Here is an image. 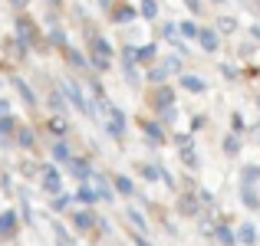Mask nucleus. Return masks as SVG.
Listing matches in <instances>:
<instances>
[{"instance_id": "obj_1", "label": "nucleus", "mask_w": 260, "mask_h": 246, "mask_svg": "<svg viewBox=\"0 0 260 246\" xmlns=\"http://www.w3.org/2000/svg\"><path fill=\"white\" fill-rule=\"evenodd\" d=\"M198 43H201L204 53H214L217 50V33L214 30H198Z\"/></svg>"}, {"instance_id": "obj_2", "label": "nucleus", "mask_w": 260, "mask_h": 246, "mask_svg": "<svg viewBox=\"0 0 260 246\" xmlns=\"http://www.w3.org/2000/svg\"><path fill=\"white\" fill-rule=\"evenodd\" d=\"M43 187L46 190H59V174H56V171H46V174H43Z\"/></svg>"}, {"instance_id": "obj_3", "label": "nucleus", "mask_w": 260, "mask_h": 246, "mask_svg": "<svg viewBox=\"0 0 260 246\" xmlns=\"http://www.w3.org/2000/svg\"><path fill=\"white\" fill-rule=\"evenodd\" d=\"M53 158H56V161H70V148H66V145H56V148H53Z\"/></svg>"}, {"instance_id": "obj_4", "label": "nucleus", "mask_w": 260, "mask_h": 246, "mask_svg": "<svg viewBox=\"0 0 260 246\" xmlns=\"http://www.w3.org/2000/svg\"><path fill=\"white\" fill-rule=\"evenodd\" d=\"M17 138H20V145H26V148L33 145V132H26V128H20V132H17Z\"/></svg>"}, {"instance_id": "obj_5", "label": "nucleus", "mask_w": 260, "mask_h": 246, "mask_svg": "<svg viewBox=\"0 0 260 246\" xmlns=\"http://www.w3.org/2000/svg\"><path fill=\"white\" fill-rule=\"evenodd\" d=\"M184 86H188L191 92H201V89H204V82H198V79H191V76H188V79H184Z\"/></svg>"}, {"instance_id": "obj_6", "label": "nucleus", "mask_w": 260, "mask_h": 246, "mask_svg": "<svg viewBox=\"0 0 260 246\" xmlns=\"http://www.w3.org/2000/svg\"><path fill=\"white\" fill-rule=\"evenodd\" d=\"M50 128H53L56 135H63V132H66V121H63V118H53V121H50Z\"/></svg>"}, {"instance_id": "obj_7", "label": "nucleus", "mask_w": 260, "mask_h": 246, "mask_svg": "<svg viewBox=\"0 0 260 246\" xmlns=\"http://www.w3.org/2000/svg\"><path fill=\"white\" fill-rule=\"evenodd\" d=\"M155 10H158V7H155V0H145V4H142V13H145V17H152Z\"/></svg>"}, {"instance_id": "obj_8", "label": "nucleus", "mask_w": 260, "mask_h": 246, "mask_svg": "<svg viewBox=\"0 0 260 246\" xmlns=\"http://www.w3.org/2000/svg\"><path fill=\"white\" fill-rule=\"evenodd\" d=\"M115 184H119V190H122V194H128V190H132V184H128L125 177H119V181H115Z\"/></svg>"}, {"instance_id": "obj_9", "label": "nucleus", "mask_w": 260, "mask_h": 246, "mask_svg": "<svg viewBox=\"0 0 260 246\" xmlns=\"http://www.w3.org/2000/svg\"><path fill=\"white\" fill-rule=\"evenodd\" d=\"M0 132H13V118H0Z\"/></svg>"}, {"instance_id": "obj_10", "label": "nucleus", "mask_w": 260, "mask_h": 246, "mask_svg": "<svg viewBox=\"0 0 260 246\" xmlns=\"http://www.w3.org/2000/svg\"><path fill=\"white\" fill-rule=\"evenodd\" d=\"M241 236H244V240H247V243H254V240H257V233H254V230H250V227H244V233H241Z\"/></svg>"}, {"instance_id": "obj_11", "label": "nucleus", "mask_w": 260, "mask_h": 246, "mask_svg": "<svg viewBox=\"0 0 260 246\" xmlns=\"http://www.w3.org/2000/svg\"><path fill=\"white\" fill-rule=\"evenodd\" d=\"M76 223H79V227H89V223H92V217H89V214H79Z\"/></svg>"}, {"instance_id": "obj_12", "label": "nucleus", "mask_w": 260, "mask_h": 246, "mask_svg": "<svg viewBox=\"0 0 260 246\" xmlns=\"http://www.w3.org/2000/svg\"><path fill=\"white\" fill-rule=\"evenodd\" d=\"M10 4H13V7H23V4H26V0H10Z\"/></svg>"}, {"instance_id": "obj_13", "label": "nucleus", "mask_w": 260, "mask_h": 246, "mask_svg": "<svg viewBox=\"0 0 260 246\" xmlns=\"http://www.w3.org/2000/svg\"><path fill=\"white\" fill-rule=\"evenodd\" d=\"M7 112V102H0V115H4Z\"/></svg>"}]
</instances>
